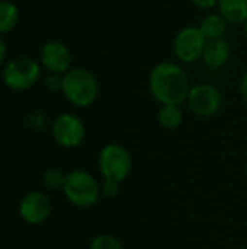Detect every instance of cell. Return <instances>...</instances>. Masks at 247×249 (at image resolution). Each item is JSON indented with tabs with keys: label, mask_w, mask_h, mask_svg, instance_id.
Masks as SVG:
<instances>
[{
	"label": "cell",
	"mask_w": 247,
	"mask_h": 249,
	"mask_svg": "<svg viewBox=\"0 0 247 249\" xmlns=\"http://www.w3.org/2000/svg\"><path fill=\"white\" fill-rule=\"evenodd\" d=\"M61 92L70 104L86 108L95 104L99 95V83L96 76L83 67H71L63 76Z\"/></svg>",
	"instance_id": "2"
},
{
	"label": "cell",
	"mask_w": 247,
	"mask_h": 249,
	"mask_svg": "<svg viewBox=\"0 0 247 249\" xmlns=\"http://www.w3.org/2000/svg\"><path fill=\"white\" fill-rule=\"evenodd\" d=\"M246 174H247V166H246Z\"/></svg>",
	"instance_id": "24"
},
{
	"label": "cell",
	"mask_w": 247,
	"mask_h": 249,
	"mask_svg": "<svg viewBox=\"0 0 247 249\" xmlns=\"http://www.w3.org/2000/svg\"><path fill=\"white\" fill-rule=\"evenodd\" d=\"M41 77V66L31 57H15L3 69V82L12 90H28Z\"/></svg>",
	"instance_id": "5"
},
{
	"label": "cell",
	"mask_w": 247,
	"mask_h": 249,
	"mask_svg": "<svg viewBox=\"0 0 247 249\" xmlns=\"http://www.w3.org/2000/svg\"><path fill=\"white\" fill-rule=\"evenodd\" d=\"M90 249H124V247L115 236L99 235L92 241Z\"/></svg>",
	"instance_id": "16"
},
{
	"label": "cell",
	"mask_w": 247,
	"mask_h": 249,
	"mask_svg": "<svg viewBox=\"0 0 247 249\" xmlns=\"http://www.w3.org/2000/svg\"><path fill=\"white\" fill-rule=\"evenodd\" d=\"M240 96L243 99V102L247 105V70L243 73L242 80H240Z\"/></svg>",
	"instance_id": "21"
},
{
	"label": "cell",
	"mask_w": 247,
	"mask_h": 249,
	"mask_svg": "<svg viewBox=\"0 0 247 249\" xmlns=\"http://www.w3.org/2000/svg\"><path fill=\"white\" fill-rule=\"evenodd\" d=\"M217 12L231 25H243L247 20V0H218Z\"/></svg>",
	"instance_id": "12"
},
{
	"label": "cell",
	"mask_w": 247,
	"mask_h": 249,
	"mask_svg": "<svg viewBox=\"0 0 247 249\" xmlns=\"http://www.w3.org/2000/svg\"><path fill=\"white\" fill-rule=\"evenodd\" d=\"M63 76L64 74H58V73H49L45 77V86L49 90H61L63 89Z\"/></svg>",
	"instance_id": "19"
},
{
	"label": "cell",
	"mask_w": 247,
	"mask_h": 249,
	"mask_svg": "<svg viewBox=\"0 0 247 249\" xmlns=\"http://www.w3.org/2000/svg\"><path fill=\"white\" fill-rule=\"evenodd\" d=\"M186 104L195 115L211 117L220 111L223 105V95L220 89L211 83H198L191 88Z\"/></svg>",
	"instance_id": "7"
},
{
	"label": "cell",
	"mask_w": 247,
	"mask_h": 249,
	"mask_svg": "<svg viewBox=\"0 0 247 249\" xmlns=\"http://www.w3.org/2000/svg\"><path fill=\"white\" fill-rule=\"evenodd\" d=\"M243 32H245V36L247 38V20L243 23Z\"/></svg>",
	"instance_id": "23"
},
{
	"label": "cell",
	"mask_w": 247,
	"mask_h": 249,
	"mask_svg": "<svg viewBox=\"0 0 247 249\" xmlns=\"http://www.w3.org/2000/svg\"><path fill=\"white\" fill-rule=\"evenodd\" d=\"M227 25L229 23L218 12H210L199 22V29L202 31V34L208 41H214V39L224 38Z\"/></svg>",
	"instance_id": "13"
},
{
	"label": "cell",
	"mask_w": 247,
	"mask_h": 249,
	"mask_svg": "<svg viewBox=\"0 0 247 249\" xmlns=\"http://www.w3.org/2000/svg\"><path fill=\"white\" fill-rule=\"evenodd\" d=\"M157 121L166 130H176L183 121V112L178 105H162L157 114Z\"/></svg>",
	"instance_id": "15"
},
{
	"label": "cell",
	"mask_w": 247,
	"mask_h": 249,
	"mask_svg": "<svg viewBox=\"0 0 247 249\" xmlns=\"http://www.w3.org/2000/svg\"><path fill=\"white\" fill-rule=\"evenodd\" d=\"M195 7L202 9V10H210L213 7H217L218 0H189Z\"/></svg>",
	"instance_id": "20"
},
{
	"label": "cell",
	"mask_w": 247,
	"mask_h": 249,
	"mask_svg": "<svg viewBox=\"0 0 247 249\" xmlns=\"http://www.w3.org/2000/svg\"><path fill=\"white\" fill-rule=\"evenodd\" d=\"M119 194V184L115 181H108L105 179L103 184L100 185V196L105 198H115Z\"/></svg>",
	"instance_id": "18"
},
{
	"label": "cell",
	"mask_w": 247,
	"mask_h": 249,
	"mask_svg": "<svg viewBox=\"0 0 247 249\" xmlns=\"http://www.w3.org/2000/svg\"><path fill=\"white\" fill-rule=\"evenodd\" d=\"M66 182V177L58 171V169H49L45 172L44 175V184L49 188V190H58L63 188Z\"/></svg>",
	"instance_id": "17"
},
{
	"label": "cell",
	"mask_w": 247,
	"mask_h": 249,
	"mask_svg": "<svg viewBox=\"0 0 247 249\" xmlns=\"http://www.w3.org/2000/svg\"><path fill=\"white\" fill-rule=\"evenodd\" d=\"M63 190L66 197L77 207H92L100 196V187L96 179L89 172L80 169L66 177Z\"/></svg>",
	"instance_id": "4"
},
{
	"label": "cell",
	"mask_w": 247,
	"mask_h": 249,
	"mask_svg": "<svg viewBox=\"0 0 247 249\" xmlns=\"http://www.w3.org/2000/svg\"><path fill=\"white\" fill-rule=\"evenodd\" d=\"M51 213V200L42 193H31L20 203L22 217L32 225L44 222Z\"/></svg>",
	"instance_id": "10"
},
{
	"label": "cell",
	"mask_w": 247,
	"mask_h": 249,
	"mask_svg": "<svg viewBox=\"0 0 247 249\" xmlns=\"http://www.w3.org/2000/svg\"><path fill=\"white\" fill-rule=\"evenodd\" d=\"M52 136L64 147H77L86 136V127L77 115L61 114L52 124Z\"/></svg>",
	"instance_id": "8"
},
{
	"label": "cell",
	"mask_w": 247,
	"mask_h": 249,
	"mask_svg": "<svg viewBox=\"0 0 247 249\" xmlns=\"http://www.w3.org/2000/svg\"><path fill=\"white\" fill-rule=\"evenodd\" d=\"M231 57V45L226 38L208 41L202 54V61L210 69H221Z\"/></svg>",
	"instance_id": "11"
},
{
	"label": "cell",
	"mask_w": 247,
	"mask_h": 249,
	"mask_svg": "<svg viewBox=\"0 0 247 249\" xmlns=\"http://www.w3.org/2000/svg\"><path fill=\"white\" fill-rule=\"evenodd\" d=\"M6 53H7V47H6V44H4V41L1 39V36H0V66L4 63V60H6Z\"/></svg>",
	"instance_id": "22"
},
{
	"label": "cell",
	"mask_w": 247,
	"mask_h": 249,
	"mask_svg": "<svg viewBox=\"0 0 247 249\" xmlns=\"http://www.w3.org/2000/svg\"><path fill=\"white\" fill-rule=\"evenodd\" d=\"M98 165L103 179L121 184L131 174L132 159L130 152L122 144L111 143L100 150Z\"/></svg>",
	"instance_id": "3"
},
{
	"label": "cell",
	"mask_w": 247,
	"mask_h": 249,
	"mask_svg": "<svg viewBox=\"0 0 247 249\" xmlns=\"http://www.w3.org/2000/svg\"><path fill=\"white\" fill-rule=\"evenodd\" d=\"M191 88L186 70L172 61L157 63L148 74L150 93L162 105L181 107L186 102Z\"/></svg>",
	"instance_id": "1"
},
{
	"label": "cell",
	"mask_w": 247,
	"mask_h": 249,
	"mask_svg": "<svg viewBox=\"0 0 247 249\" xmlns=\"http://www.w3.org/2000/svg\"><path fill=\"white\" fill-rule=\"evenodd\" d=\"M41 63L49 73L66 74L71 69V51L61 41H48L41 48Z\"/></svg>",
	"instance_id": "9"
},
{
	"label": "cell",
	"mask_w": 247,
	"mask_h": 249,
	"mask_svg": "<svg viewBox=\"0 0 247 249\" xmlns=\"http://www.w3.org/2000/svg\"><path fill=\"white\" fill-rule=\"evenodd\" d=\"M19 22V9L13 1L0 0V36L13 31Z\"/></svg>",
	"instance_id": "14"
},
{
	"label": "cell",
	"mask_w": 247,
	"mask_h": 249,
	"mask_svg": "<svg viewBox=\"0 0 247 249\" xmlns=\"http://www.w3.org/2000/svg\"><path fill=\"white\" fill-rule=\"evenodd\" d=\"M208 39L199 29V26H185L182 28L173 39V53L181 63L192 64L202 60Z\"/></svg>",
	"instance_id": "6"
}]
</instances>
